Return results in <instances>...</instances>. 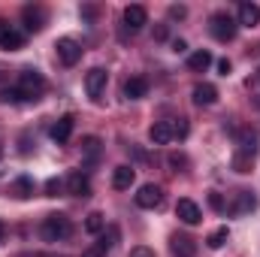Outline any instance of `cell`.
Returning a JSON list of instances; mask_svg holds the SVG:
<instances>
[{"mask_svg": "<svg viewBox=\"0 0 260 257\" xmlns=\"http://www.w3.org/2000/svg\"><path fill=\"white\" fill-rule=\"evenodd\" d=\"M3 233H6V230H3V221H0V242H3Z\"/></svg>", "mask_w": 260, "mask_h": 257, "instance_id": "38", "label": "cell"}, {"mask_svg": "<svg viewBox=\"0 0 260 257\" xmlns=\"http://www.w3.org/2000/svg\"><path fill=\"white\" fill-rule=\"evenodd\" d=\"M12 191H15V197H21V200H24V197H30V194H34V182H30L27 176H21V179L12 185Z\"/></svg>", "mask_w": 260, "mask_h": 257, "instance_id": "24", "label": "cell"}, {"mask_svg": "<svg viewBox=\"0 0 260 257\" xmlns=\"http://www.w3.org/2000/svg\"><path fill=\"white\" fill-rule=\"evenodd\" d=\"M46 191H49V197H58V194H61V182H58V179H49Z\"/></svg>", "mask_w": 260, "mask_h": 257, "instance_id": "30", "label": "cell"}, {"mask_svg": "<svg viewBox=\"0 0 260 257\" xmlns=\"http://www.w3.org/2000/svg\"><path fill=\"white\" fill-rule=\"evenodd\" d=\"M209 64H212V55H209L206 49H200V52H194V55L188 58V67H191V70H206Z\"/></svg>", "mask_w": 260, "mask_h": 257, "instance_id": "22", "label": "cell"}, {"mask_svg": "<svg viewBox=\"0 0 260 257\" xmlns=\"http://www.w3.org/2000/svg\"><path fill=\"white\" fill-rule=\"evenodd\" d=\"M106 82H109V73H106L103 67H91V70L85 73V91H88V97L100 100V94L106 91Z\"/></svg>", "mask_w": 260, "mask_h": 257, "instance_id": "4", "label": "cell"}, {"mask_svg": "<svg viewBox=\"0 0 260 257\" xmlns=\"http://www.w3.org/2000/svg\"><path fill=\"white\" fill-rule=\"evenodd\" d=\"M209 203H212L215 209H224V203H221V197H218V194H209Z\"/></svg>", "mask_w": 260, "mask_h": 257, "instance_id": "35", "label": "cell"}, {"mask_svg": "<svg viewBox=\"0 0 260 257\" xmlns=\"http://www.w3.org/2000/svg\"><path fill=\"white\" fill-rule=\"evenodd\" d=\"M124 24H127L130 30H139L142 24H148V12H145V6H127L124 9Z\"/></svg>", "mask_w": 260, "mask_h": 257, "instance_id": "9", "label": "cell"}, {"mask_svg": "<svg viewBox=\"0 0 260 257\" xmlns=\"http://www.w3.org/2000/svg\"><path fill=\"white\" fill-rule=\"evenodd\" d=\"M73 124H76L73 115H61V118L52 124V139H55V142H67L70 133H73Z\"/></svg>", "mask_w": 260, "mask_h": 257, "instance_id": "12", "label": "cell"}, {"mask_svg": "<svg viewBox=\"0 0 260 257\" xmlns=\"http://www.w3.org/2000/svg\"><path fill=\"white\" fill-rule=\"evenodd\" d=\"M257 21H260V6L257 3H242V6H239V24L254 27Z\"/></svg>", "mask_w": 260, "mask_h": 257, "instance_id": "17", "label": "cell"}, {"mask_svg": "<svg viewBox=\"0 0 260 257\" xmlns=\"http://www.w3.org/2000/svg\"><path fill=\"white\" fill-rule=\"evenodd\" d=\"M6 30H9V24H6V21H3V18H0V37H3V34H6Z\"/></svg>", "mask_w": 260, "mask_h": 257, "instance_id": "37", "label": "cell"}, {"mask_svg": "<svg viewBox=\"0 0 260 257\" xmlns=\"http://www.w3.org/2000/svg\"><path fill=\"white\" fill-rule=\"evenodd\" d=\"M160 200H164L160 185H142L136 194V206H142V209H154V206H160Z\"/></svg>", "mask_w": 260, "mask_h": 257, "instance_id": "6", "label": "cell"}, {"mask_svg": "<svg viewBox=\"0 0 260 257\" xmlns=\"http://www.w3.org/2000/svg\"><path fill=\"white\" fill-rule=\"evenodd\" d=\"M148 136H151L154 145H167L173 139V121H154L151 130H148Z\"/></svg>", "mask_w": 260, "mask_h": 257, "instance_id": "10", "label": "cell"}, {"mask_svg": "<svg viewBox=\"0 0 260 257\" xmlns=\"http://www.w3.org/2000/svg\"><path fill=\"white\" fill-rule=\"evenodd\" d=\"M188 160L182 157V154H170V167H185Z\"/></svg>", "mask_w": 260, "mask_h": 257, "instance_id": "33", "label": "cell"}, {"mask_svg": "<svg viewBox=\"0 0 260 257\" xmlns=\"http://www.w3.org/2000/svg\"><path fill=\"white\" fill-rule=\"evenodd\" d=\"M115 239H118V230L112 227V230H109V236H106V233L100 236V245H97V248H100V251H106V248H112V245H115Z\"/></svg>", "mask_w": 260, "mask_h": 257, "instance_id": "27", "label": "cell"}, {"mask_svg": "<svg viewBox=\"0 0 260 257\" xmlns=\"http://www.w3.org/2000/svg\"><path fill=\"white\" fill-rule=\"evenodd\" d=\"M170 248H173L176 257H194L197 254V242L191 236H185V233H176V236L170 239Z\"/></svg>", "mask_w": 260, "mask_h": 257, "instance_id": "8", "label": "cell"}, {"mask_svg": "<svg viewBox=\"0 0 260 257\" xmlns=\"http://www.w3.org/2000/svg\"><path fill=\"white\" fill-rule=\"evenodd\" d=\"M133 179H136V170H133V167H115V173H112V185H115L118 191L130 188Z\"/></svg>", "mask_w": 260, "mask_h": 257, "instance_id": "15", "label": "cell"}, {"mask_svg": "<svg viewBox=\"0 0 260 257\" xmlns=\"http://www.w3.org/2000/svg\"><path fill=\"white\" fill-rule=\"evenodd\" d=\"M188 136V118H176L173 121V139H185Z\"/></svg>", "mask_w": 260, "mask_h": 257, "instance_id": "25", "label": "cell"}, {"mask_svg": "<svg viewBox=\"0 0 260 257\" xmlns=\"http://www.w3.org/2000/svg\"><path fill=\"white\" fill-rule=\"evenodd\" d=\"M251 167H254V151H236L233 154V170L236 173H251Z\"/></svg>", "mask_w": 260, "mask_h": 257, "instance_id": "18", "label": "cell"}, {"mask_svg": "<svg viewBox=\"0 0 260 257\" xmlns=\"http://www.w3.org/2000/svg\"><path fill=\"white\" fill-rule=\"evenodd\" d=\"M145 91H148V82L142 79V76H133L124 82V97L127 100H139V97H145Z\"/></svg>", "mask_w": 260, "mask_h": 257, "instance_id": "14", "label": "cell"}, {"mask_svg": "<svg viewBox=\"0 0 260 257\" xmlns=\"http://www.w3.org/2000/svg\"><path fill=\"white\" fill-rule=\"evenodd\" d=\"M24 21H27V30H40L43 27V9L40 6H24Z\"/></svg>", "mask_w": 260, "mask_h": 257, "instance_id": "20", "label": "cell"}, {"mask_svg": "<svg viewBox=\"0 0 260 257\" xmlns=\"http://www.w3.org/2000/svg\"><path fill=\"white\" fill-rule=\"evenodd\" d=\"M236 27H239V21H233V15H227V12H215L212 21H209L212 37L221 40V43H230V40L236 37Z\"/></svg>", "mask_w": 260, "mask_h": 257, "instance_id": "2", "label": "cell"}, {"mask_svg": "<svg viewBox=\"0 0 260 257\" xmlns=\"http://www.w3.org/2000/svg\"><path fill=\"white\" fill-rule=\"evenodd\" d=\"M103 227H106V218H103L100 212H91V215L85 218V230H88V233L97 236V233H103Z\"/></svg>", "mask_w": 260, "mask_h": 257, "instance_id": "21", "label": "cell"}, {"mask_svg": "<svg viewBox=\"0 0 260 257\" xmlns=\"http://www.w3.org/2000/svg\"><path fill=\"white\" fill-rule=\"evenodd\" d=\"M215 100H218V88H215V85L203 82V85L194 88V103H200V106H212Z\"/></svg>", "mask_w": 260, "mask_h": 257, "instance_id": "13", "label": "cell"}, {"mask_svg": "<svg viewBox=\"0 0 260 257\" xmlns=\"http://www.w3.org/2000/svg\"><path fill=\"white\" fill-rule=\"evenodd\" d=\"M67 191L76 194V197H88V194H91V182H88V176H85V173H73V176L67 179Z\"/></svg>", "mask_w": 260, "mask_h": 257, "instance_id": "11", "label": "cell"}, {"mask_svg": "<svg viewBox=\"0 0 260 257\" xmlns=\"http://www.w3.org/2000/svg\"><path fill=\"white\" fill-rule=\"evenodd\" d=\"M176 215H179V221H185V224H191V227L203 221V212H200V206H197L194 200H179Z\"/></svg>", "mask_w": 260, "mask_h": 257, "instance_id": "7", "label": "cell"}, {"mask_svg": "<svg viewBox=\"0 0 260 257\" xmlns=\"http://www.w3.org/2000/svg\"><path fill=\"white\" fill-rule=\"evenodd\" d=\"M185 15H188L185 6H170V18H185Z\"/></svg>", "mask_w": 260, "mask_h": 257, "instance_id": "31", "label": "cell"}, {"mask_svg": "<svg viewBox=\"0 0 260 257\" xmlns=\"http://www.w3.org/2000/svg\"><path fill=\"white\" fill-rule=\"evenodd\" d=\"M218 70H221V76H227V73H230V70H233V64H230V61H227V58H224V61H218Z\"/></svg>", "mask_w": 260, "mask_h": 257, "instance_id": "34", "label": "cell"}, {"mask_svg": "<svg viewBox=\"0 0 260 257\" xmlns=\"http://www.w3.org/2000/svg\"><path fill=\"white\" fill-rule=\"evenodd\" d=\"M82 148H85L88 157H97V151H100V139H97V136H88V139L82 142Z\"/></svg>", "mask_w": 260, "mask_h": 257, "instance_id": "26", "label": "cell"}, {"mask_svg": "<svg viewBox=\"0 0 260 257\" xmlns=\"http://www.w3.org/2000/svg\"><path fill=\"white\" fill-rule=\"evenodd\" d=\"M173 52H176V55L188 52V43H185V40H176V43H173Z\"/></svg>", "mask_w": 260, "mask_h": 257, "instance_id": "32", "label": "cell"}, {"mask_svg": "<svg viewBox=\"0 0 260 257\" xmlns=\"http://www.w3.org/2000/svg\"><path fill=\"white\" fill-rule=\"evenodd\" d=\"M21 43H24V37L18 34V30H6L3 37H0V49H6V52H15V49H21Z\"/></svg>", "mask_w": 260, "mask_h": 257, "instance_id": "19", "label": "cell"}, {"mask_svg": "<svg viewBox=\"0 0 260 257\" xmlns=\"http://www.w3.org/2000/svg\"><path fill=\"white\" fill-rule=\"evenodd\" d=\"M227 239H230V230H227V227H218V230L206 239V245H209V248H221Z\"/></svg>", "mask_w": 260, "mask_h": 257, "instance_id": "23", "label": "cell"}, {"mask_svg": "<svg viewBox=\"0 0 260 257\" xmlns=\"http://www.w3.org/2000/svg\"><path fill=\"white\" fill-rule=\"evenodd\" d=\"M0 100H3V103H18V100H24V97H21L18 88H9V91H0Z\"/></svg>", "mask_w": 260, "mask_h": 257, "instance_id": "28", "label": "cell"}, {"mask_svg": "<svg viewBox=\"0 0 260 257\" xmlns=\"http://www.w3.org/2000/svg\"><path fill=\"white\" fill-rule=\"evenodd\" d=\"M130 257H154V251H151V248H145V245H136V248L130 251Z\"/></svg>", "mask_w": 260, "mask_h": 257, "instance_id": "29", "label": "cell"}, {"mask_svg": "<svg viewBox=\"0 0 260 257\" xmlns=\"http://www.w3.org/2000/svg\"><path fill=\"white\" fill-rule=\"evenodd\" d=\"M70 218L61 215V212H55V215H46V221H43V239L46 242H58V239H67L70 236Z\"/></svg>", "mask_w": 260, "mask_h": 257, "instance_id": "1", "label": "cell"}, {"mask_svg": "<svg viewBox=\"0 0 260 257\" xmlns=\"http://www.w3.org/2000/svg\"><path fill=\"white\" fill-rule=\"evenodd\" d=\"M82 257H103L100 248H88V251H82Z\"/></svg>", "mask_w": 260, "mask_h": 257, "instance_id": "36", "label": "cell"}, {"mask_svg": "<svg viewBox=\"0 0 260 257\" xmlns=\"http://www.w3.org/2000/svg\"><path fill=\"white\" fill-rule=\"evenodd\" d=\"M18 91H21L24 100H37V97L46 91V79H43L37 70H24V73L18 76Z\"/></svg>", "mask_w": 260, "mask_h": 257, "instance_id": "3", "label": "cell"}, {"mask_svg": "<svg viewBox=\"0 0 260 257\" xmlns=\"http://www.w3.org/2000/svg\"><path fill=\"white\" fill-rule=\"evenodd\" d=\"M254 206H257L254 194H251V191H239V194H236V203H233V209H230V212H233V215H245V212H251Z\"/></svg>", "mask_w": 260, "mask_h": 257, "instance_id": "16", "label": "cell"}, {"mask_svg": "<svg viewBox=\"0 0 260 257\" xmlns=\"http://www.w3.org/2000/svg\"><path fill=\"white\" fill-rule=\"evenodd\" d=\"M58 58H61V64L64 67H73L79 64V58H82V46L76 43V40H70V37H64V40H58Z\"/></svg>", "mask_w": 260, "mask_h": 257, "instance_id": "5", "label": "cell"}]
</instances>
